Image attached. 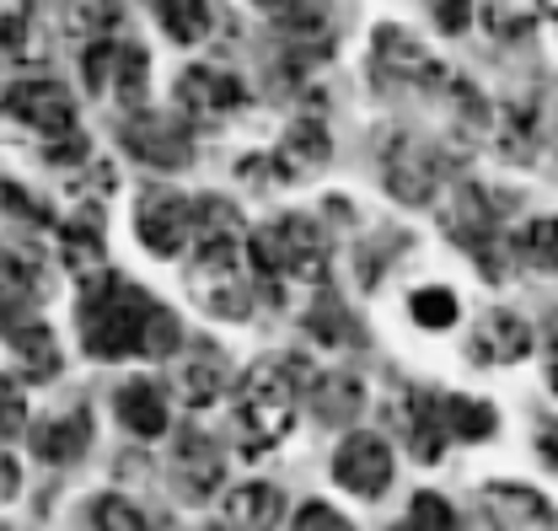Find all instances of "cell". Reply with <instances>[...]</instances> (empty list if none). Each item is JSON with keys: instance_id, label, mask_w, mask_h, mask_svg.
I'll return each mask as SVG.
<instances>
[{"instance_id": "8fae6325", "label": "cell", "mask_w": 558, "mask_h": 531, "mask_svg": "<svg viewBox=\"0 0 558 531\" xmlns=\"http://www.w3.org/2000/svg\"><path fill=\"white\" fill-rule=\"evenodd\" d=\"M242 102H247V86L231 70L194 65L183 70V81H178V119L183 124H215V119L236 113Z\"/></svg>"}, {"instance_id": "f6af8a7d", "label": "cell", "mask_w": 558, "mask_h": 531, "mask_svg": "<svg viewBox=\"0 0 558 531\" xmlns=\"http://www.w3.org/2000/svg\"><path fill=\"white\" fill-rule=\"evenodd\" d=\"M22 33H27V22H22V5H5V11H0V55H16Z\"/></svg>"}, {"instance_id": "30bf717a", "label": "cell", "mask_w": 558, "mask_h": 531, "mask_svg": "<svg viewBox=\"0 0 558 531\" xmlns=\"http://www.w3.org/2000/svg\"><path fill=\"white\" fill-rule=\"evenodd\" d=\"M119 140H124V150H130L135 161L156 167V172H178V167H189V156H194L183 119H172V113H130Z\"/></svg>"}, {"instance_id": "9c48e42d", "label": "cell", "mask_w": 558, "mask_h": 531, "mask_svg": "<svg viewBox=\"0 0 558 531\" xmlns=\"http://www.w3.org/2000/svg\"><path fill=\"white\" fill-rule=\"evenodd\" d=\"M333 478L354 499H381L392 488V446L376 430H354L333 451Z\"/></svg>"}, {"instance_id": "c3c4849f", "label": "cell", "mask_w": 558, "mask_h": 531, "mask_svg": "<svg viewBox=\"0 0 558 531\" xmlns=\"http://www.w3.org/2000/svg\"><path fill=\"white\" fill-rule=\"evenodd\" d=\"M548 387L558 393V343H554V360H548Z\"/></svg>"}, {"instance_id": "6da1fadb", "label": "cell", "mask_w": 558, "mask_h": 531, "mask_svg": "<svg viewBox=\"0 0 558 531\" xmlns=\"http://www.w3.org/2000/svg\"><path fill=\"white\" fill-rule=\"evenodd\" d=\"M156 301L130 285L124 274H92L81 285V306H75V328L92 360H130L145 343V323H150Z\"/></svg>"}, {"instance_id": "1f68e13d", "label": "cell", "mask_w": 558, "mask_h": 531, "mask_svg": "<svg viewBox=\"0 0 558 531\" xmlns=\"http://www.w3.org/2000/svg\"><path fill=\"white\" fill-rule=\"evenodd\" d=\"M409 312H414L418 328H451L457 323V295L446 290V285H435V290H414V301H409Z\"/></svg>"}, {"instance_id": "9a60e30c", "label": "cell", "mask_w": 558, "mask_h": 531, "mask_svg": "<svg viewBox=\"0 0 558 531\" xmlns=\"http://www.w3.org/2000/svg\"><path fill=\"white\" fill-rule=\"evenodd\" d=\"M371 70L392 86L403 81H440L446 70L429 65V55L418 49V38L409 27H376V49H371Z\"/></svg>"}, {"instance_id": "7402d4cb", "label": "cell", "mask_w": 558, "mask_h": 531, "mask_svg": "<svg viewBox=\"0 0 558 531\" xmlns=\"http://www.w3.org/2000/svg\"><path fill=\"white\" fill-rule=\"evenodd\" d=\"M86 446H92V413H86V408H75L65 419H49V424L33 430V457H38V462L65 467V462H75V457H86Z\"/></svg>"}, {"instance_id": "d4e9b609", "label": "cell", "mask_w": 558, "mask_h": 531, "mask_svg": "<svg viewBox=\"0 0 558 531\" xmlns=\"http://www.w3.org/2000/svg\"><path fill=\"white\" fill-rule=\"evenodd\" d=\"M543 0H484V27L499 44H526L537 33Z\"/></svg>"}, {"instance_id": "5bb4252c", "label": "cell", "mask_w": 558, "mask_h": 531, "mask_svg": "<svg viewBox=\"0 0 558 531\" xmlns=\"http://www.w3.org/2000/svg\"><path fill=\"white\" fill-rule=\"evenodd\" d=\"M275 38L284 44V55H290V70H306V60H328V44H333L328 16L317 5H306V0H284L279 5Z\"/></svg>"}, {"instance_id": "f35d334b", "label": "cell", "mask_w": 558, "mask_h": 531, "mask_svg": "<svg viewBox=\"0 0 558 531\" xmlns=\"http://www.w3.org/2000/svg\"><path fill=\"white\" fill-rule=\"evenodd\" d=\"M27 430V398L11 376H0V441H16Z\"/></svg>"}, {"instance_id": "8992f818", "label": "cell", "mask_w": 558, "mask_h": 531, "mask_svg": "<svg viewBox=\"0 0 558 531\" xmlns=\"http://www.w3.org/2000/svg\"><path fill=\"white\" fill-rule=\"evenodd\" d=\"M381 183L398 204H429L440 194V150L418 134H398L381 156Z\"/></svg>"}, {"instance_id": "e0dca14e", "label": "cell", "mask_w": 558, "mask_h": 531, "mask_svg": "<svg viewBox=\"0 0 558 531\" xmlns=\"http://www.w3.org/2000/svg\"><path fill=\"white\" fill-rule=\"evenodd\" d=\"M478 510H484L488 527H558L554 505L532 488H515V483H488L478 494Z\"/></svg>"}, {"instance_id": "52a82bcc", "label": "cell", "mask_w": 558, "mask_h": 531, "mask_svg": "<svg viewBox=\"0 0 558 531\" xmlns=\"http://www.w3.org/2000/svg\"><path fill=\"white\" fill-rule=\"evenodd\" d=\"M135 237L156 258H183V248L194 242V200L172 189H145L135 209Z\"/></svg>"}, {"instance_id": "b9f144b4", "label": "cell", "mask_w": 558, "mask_h": 531, "mask_svg": "<svg viewBox=\"0 0 558 531\" xmlns=\"http://www.w3.org/2000/svg\"><path fill=\"white\" fill-rule=\"evenodd\" d=\"M290 527H301V531H344L349 521L339 516V510H328V505H317V499H312V505H301V510L290 516Z\"/></svg>"}, {"instance_id": "83f0119b", "label": "cell", "mask_w": 558, "mask_h": 531, "mask_svg": "<svg viewBox=\"0 0 558 531\" xmlns=\"http://www.w3.org/2000/svg\"><path fill=\"white\" fill-rule=\"evenodd\" d=\"M156 16H161V27L172 33V44H205L209 38V0H156Z\"/></svg>"}, {"instance_id": "7a4b0ae2", "label": "cell", "mask_w": 558, "mask_h": 531, "mask_svg": "<svg viewBox=\"0 0 558 531\" xmlns=\"http://www.w3.org/2000/svg\"><path fill=\"white\" fill-rule=\"evenodd\" d=\"M306 382H312V371H306L301 354H264L247 371V382L236 393V430H242L247 451H269L284 441Z\"/></svg>"}, {"instance_id": "ab89813d", "label": "cell", "mask_w": 558, "mask_h": 531, "mask_svg": "<svg viewBox=\"0 0 558 531\" xmlns=\"http://www.w3.org/2000/svg\"><path fill=\"white\" fill-rule=\"evenodd\" d=\"M119 16H124V5H119V0H86V5H70V27H86V33L113 27Z\"/></svg>"}, {"instance_id": "d590c367", "label": "cell", "mask_w": 558, "mask_h": 531, "mask_svg": "<svg viewBox=\"0 0 558 531\" xmlns=\"http://www.w3.org/2000/svg\"><path fill=\"white\" fill-rule=\"evenodd\" d=\"M220 231H236V204L231 200H194V237H220Z\"/></svg>"}, {"instance_id": "7bdbcfd3", "label": "cell", "mask_w": 558, "mask_h": 531, "mask_svg": "<svg viewBox=\"0 0 558 531\" xmlns=\"http://www.w3.org/2000/svg\"><path fill=\"white\" fill-rule=\"evenodd\" d=\"M429 16L440 33H462L473 22V0H429Z\"/></svg>"}, {"instance_id": "44dd1931", "label": "cell", "mask_w": 558, "mask_h": 531, "mask_svg": "<svg viewBox=\"0 0 558 531\" xmlns=\"http://www.w3.org/2000/svg\"><path fill=\"white\" fill-rule=\"evenodd\" d=\"M5 338H11V360H16L22 382H49V376H60V343H54V333L44 328L38 317L5 328Z\"/></svg>"}, {"instance_id": "7dc6e473", "label": "cell", "mask_w": 558, "mask_h": 531, "mask_svg": "<svg viewBox=\"0 0 558 531\" xmlns=\"http://www.w3.org/2000/svg\"><path fill=\"white\" fill-rule=\"evenodd\" d=\"M537 451H543V457H548V467L558 472V424H554V430H543V435H537Z\"/></svg>"}, {"instance_id": "681fc988", "label": "cell", "mask_w": 558, "mask_h": 531, "mask_svg": "<svg viewBox=\"0 0 558 531\" xmlns=\"http://www.w3.org/2000/svg\"><path fill=\"white\" fill-rule=\"evenodd\" d=\"M253 5H269V11H279V5H284V0H253Z\"/></svg>"}, {"instance_id": "e575fe53", "label": "cell", "mask_w": 558, "mask_h": 531, "mask_svg": "<svg viewBox=\"0 0 558 531\" xmlns=\"http://www.w3.org/2000/svg\"><path fill=\"white\" fill-rule=\"evenodd\" d=\"M521 253H526V264L558 268V215H537V220L521 231Z\"/></svg>"}, {"instance_id": "8d00e7d4", "label": "cell", "mask_w": 558, "mask_h": 531, "mask_svg": "<svg viewBox=\"0 0 558 531\" xmlns=\"http://www.w3.org/2000/svg\"><path fill=\"white\" fill-rule=\"evenodd\" d=\"M451 531L457 527V510L440 499V494H414V505H409V531Z\"/></svg>"}, {"instance_id": "277c9868", "label": "cell", "mask_w": 558, "mask_h": 531, "mask_svg": "<svg viewBox=\"0 0 558 531\" xmlns=\"http://www.w3.org/2000/svg\"><path fill=\"white\" fill-rule=\"evenodd\" d=\"M189 295L205 306L209 317H226V323H247V317H253L258 274L242 258V248H236L231 231L199 237V253H194V264H189Z\"/></svg>"}, {"instance_id": "484cf974", "label": "cell", "mask_w": 558, "mask_h": 531, "mask_svg": "<svg viewBox=\"0 0 558 531\" xmlns=\"http://www.w3.org/2000/svg\"><path fill=\"white\" fill-rule=\"evenodd\" d=\"M306 398H312V413L323 419V424H349L354 413H360V402H365V387L354 382V376H328V382H317V387H306Z\"/></svg>"}, {"instance_id": "60d3db41", "label": "cell", "mask_w": 558, "mask_h": 531, "mask_svg": "<svg viewBox=\"0 0 558 531\" xmlns=\"http://www.w3.org/2000/svg\"><path fill=\"white\" fill-rule=\"evenodd\" d=\"M0 209H5L11 220H22V226H49V215L27 200L22 189H11V183H0Z\"/></svg>"}, {"instance_id": "7c38bea8", "label": "cell", "mask_w": 558, "mask_h": 531, "mask_svg": "<svg viewBox=\"0 0 558 531\" xmlns=\"http://www.w3.org/2000/svg\"><path fill=\"white\" fill-rule=\"evenodd\" d=\"M392 430L409 441L414 462H440L451 430H446V408L435 393H398L392 398Z\"/></svg>"}, {"instance_id": "816d5d0a", "label": "cell", "mask_w": 558, "mask_h": 531, "mask_svg": "<svg viewBox=\"0 0 558 531\" xmlns=\"http://www.w3.org/2000/svg\"><path fill=\"white\" fill-rule=\"evenodd\" d=\"M554 16H558V11H554Z\"/></svg>"}, {"instance_id": "4316f807", "label": "cell", "mask_w": 558, "mask_h": 531, "mask_svg": "<svg viewBox=\"0 0 558 531\" xmlns=\"http://www.w3.org/2000/svg\"><path fill=\"white\" fill-rule=\"evenodd\" d=\"M279 488L269 483H242L231 499H226V527H275L279 521Z\"/></svg>"}, {"instance_id": "ee69618b", "label": "cell", "mask_w": 558, "mask_h": 531, "mask_svg": "<svg viewBox=\"0 0 558 531\" xmlns=\"http://www.w3.org/2000/svg\"><path fill=\"white\" fill-rule=\"evenodd\" d=\"M392 248H403V237H398V231H392V237H376V242H371V248L360 253V279H365V285H376L381 253H392Z\"/></svg>"}, {"instance_id": "5b68a950", "label": "cell", "mask_w": 558, "mask_h": 531, "mask_svg": "<svg viewBox=\"0 0 558 531\" xmlns=\"http://www.w3.org/2000/svg\"><path fill=\"white\" fill-rule=\"evenodd\" d=\"M440 226H446V237H451L462 253H473V258H478V268H484L488 279H505V268H499V258H505L499 215L488 209V200L473 189V183H457V189H451Z\"/></svg>"}, {"instance_id": "3957f363", "label": "cell", "mask_w": 558, "mask_h": 531, "mask_svg": "<svg viewBox=\"0 0 558 531\" xmlns=\"http://www.w3.org/2000/svg\"><path fill=\"white\" fill-rule=\"evenodd\" d=\"M247 264L258 274V290L279 295L284 285H323L328 279V237L312 215H279L253 231Z\"/></svg>"}, {"instance_id": "74e56055", "label": "cell", "mask_w": 558, "mask_h": 531, "mask_svg": "<svg viewBox=\"0 0 558 531\" xmlns=\"http://www.w3.org/2000/svg\"><path fill=\"white\" fill-rule=\"evenodd\" d=\"M119 65V44H108V38H92L86 44V55H81V75H86V92H102L108 86V70Z\"/></svg>"}, {"instance_id": "bcb514c9", "label": "cell", "mask_w": 558, "mask_h": 531, "mask_svg": "<svg viewBox=\"0 0 558 531\" xmlns=\"http://www.w3.org/2000/svg\"><path fill=\"white\" fill-rule=\"evenodd\" d=\"M16 483H22V478H16V462H11V457H0V499H11V494H16Z\"/></svg>"}, {"instance_id": "ba28073f", "label": "cell", "mask_w": 558, "mask_h": 531, "mask_svg": "<svg viewBox=\"0 0 558 531\" xmlns=\"http://www.w3.org/2000/svg\"><path fill=\"white\" fill-rule=\"evenodd\" d=\"M0 113H11L16 124L49 134V140H65L75 134V97L54 81H16L0 92Z\"/></svg>"}, {"instance_id": "ac0fdd59", "label": "cell", "mask_w": 558, "mask_h": 531, "mask_svg": "<svg viewBox=\"0 0 558 531\" xmlns=\"http://www.w3.org/2000/svg\"><path fill=\"white\" fill-rule=\"evenodd\" d=\"M113 413L119 424L135 435V441H161L167 435V393L150 382V376H135L113 393Z\"/></svg>"}, {"instance_id": "603a6c76", "label": "cell", "mask_w": 558, "mask_h": 531, "mask_svg": "<svg viewBox=\"0 0 558 531\" xmlns=\"http://www.w3.org/2000/svg\"><path fill=\"white\" fill-rule=\"evenodd\" d=\"M33 301H38V274H33V264L0 253V333L27 323L33 317Z\"/></svg>"}, {"instance_id": "f1b7e54d", "label": "cell", "mask_w": 558, "mask_h": 531, "mask_svg": "<svg viewBox=\"0 0 558 531\" xmlns=\"http://www.w3.org/2000/svg\"><path fill=\"white\" fill-rule=\"evenodd\" d=\"M440 408H446V430H451L457 441H488L494 424H499V413H494L488 402H473V398H440Z\"/></svg>"}, {"instance_id": "f546056e", "label": "cell", "mask_w": 558, "mask_h": 531, "mask_svg": "<svg viewBox=\"0 0 558 531\" xmlns=\"http://www.w3.org/2000/svg\"><path fill=\"white\" fill-rule=\"evenodd\" d=\"M543 134L548 130H537L532 108H505V113H499V150L515 156V161H526V156L543 145Z\"/></svg>"}, {"instance_id": "d6a6232c", "label": "cell", "mask_w": 558, "mask_h": 531, "mask_svg": "<svg viewBox=\"0 0 558 531\" xmlns=\"http://www.w3.org/2000/svg\"><path fill=\"white\" fill-rule=\"evenodd\" d=\"M306 333H312L317 343H344V338H354V323L339 312V301H333V295H317V301H312V312H306Z\"/></svg>"}, {"instance_id": "2e32d148", "label": "cell", "mask_w": 558, "mask_h": 531, "mask_svg": "<svg viewBox=\"0 0 558 531\" xmlns=\"http://www.w3.org/2000/svg\"><path fill=\"white\" fill-rule=\"evenodd\" d=\"M172 478H178V488H183L189 499H209V494L220 488V478H226L215 435L183 430V435H178V451H172Z\"/></svg>"}, {"instance_id": "836d02e7", "label": "cell", "mask_w": 558, "mask_h": 531, "mask_svg": "<svg viewBox=\"0 0 558 531\" xmlns=\"http://www.w3.org/2000/svg\"><path fill=\"white\" fill-rule=\"evenodd\" d=\"M119 97L130 102V108H140L145 102V75H150V55L140 49V44H119Z\"/></svg>"}, {"instance_id": "4fadbf2b", "label": "cell", "mask_w": 558, "mask_h": 531, "mask_svg": "<svg viewBox=\"0 0 558 531\" xmlns=\"http://www.w3.org/2000/svg\"><path fill=\"white\" fill-rule=\"evenodd\" d=\"M526 354H532L526 317H515V312H505V306H494V312L478 317L473 343H468V360H473V365H515V360H526Z\"/></svg>"}, {"instance_id": "4dcf8cb0", "label": "cell", "mask_w": 558, "mask_h": 531, "mask_svg": "<svg viewBox=\"0 0 558 531\" xmlns=\"http://www.w3.org/2000/svg\"><path fill=\"white\" fill-rule=\"evenodd\" d=\"M86 527H97V531H140L145 527V516H140L130 499H119V494H97V499L86 505Z\"/></svg>"}, {"instance_id": "f907efd6", "label": "cell", "mask_w": 558, "mask_h": 531, "mask_svg": "<svg viewBox=\"0 0 558 531\" xmlns=\"http://www.w3.org/2000/svg\"><path fill=\"white\" fill-rule=\"evenodd\" d=\"M548 5H554V11H558V0H548Z\"/></svg>"}, {"instance_id": "d6986e66", "label": "cell", "mask_w": 558, "mask_h": 531, "mask_svg": "<svg viewBox=\"0 0 558 531\" xmlns=\"http://www.w3.org/2000/svg\"><path fill=\"white\" fill-rule=\"evenodd\" d=\"M328 156H333V140L328 130L317 124V119H295L284 140H279L275 161H279V178L290 183V178H312V172H323L328 167Z\"/></svg>"}, {"instance_id": "ffe728a7", "label": "cell", "mask_w": 558, "mask_h": 531, "mask_svg": "<svg viewBox=\"0 0 558 531\" xmlns=\"http://www.w3.org/2000/svg\"><path fill=\"white\" fill-rule=\"evenodd\" d=\"M172 393L189 402V408H209V402L226 393V360L220 349H189L178 365H172Z\"/></svg>"}, {"instance_id": "cb8c5ba5", "label": "cell", "mask_w": 558, "mask_h": 531, "mask_svg": "<svg viewBox=\"0 0 558 531\" xmlns=\"http://www.w3.org/2000/svg\"><path fill=\"white\" fill-rule=\"evenodd\" d=\"M60 258H65L75 274H97V268H102L108 248H102V226H97L92 209L75 215V220H65V231H60Z\"/></svg>"}]
</instances>
